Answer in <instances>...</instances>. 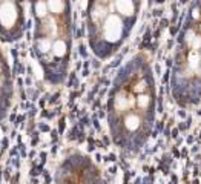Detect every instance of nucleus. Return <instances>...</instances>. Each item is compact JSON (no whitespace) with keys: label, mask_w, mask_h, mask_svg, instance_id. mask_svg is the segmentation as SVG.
<instances>
[{"label":"nucleus","mask_w":201,"mask_h":184,"mask_svg":"<svg viewBox=\"0 0 201 184\" xmlns=\"http://www.w3.org/2000/svg\"><path fill=\"white\" fill-rule=\"evenodd\" d=\"M200 29H201V26H200Z\"/></svg>","instance_id":"39448f33"},{"label":"nucleus","mask_w":201,"mask_h":184,"mask_svg":"<svg viewBox=\"0 0 201 184\" xmlns=\"http://www.w3.org/2000/svg\"><path fill=\"white\" fill-rule=\"evenodd\" d=\"M137 103H138V106L140 108H143V109H146L147 106H149V103H150V98H149V95H140L138 98H137Z\"/></svg>","instance_id":"20e7f679"},{"label":"nucleus","mask_w":201,"mask_h":184,"mask_svg":"<svg viewBox=\"0 0 201 184\" xmlns=\"http://www.w3.org/2000/svg\"><path fill=\"white\" fill-rule=\"evenodd\" d=\"M121 29H123V23L117 16H109L105 22V34L110 40H117L121 36Z\"/></svg>","instance_id":"f257e3e1"},{"label":"nucleus","mask_w":201,"mask_h":184,"mask_svg":"<svg viewBox=\"0 0 201 184\" xmlns=\"http://www.w3.org/2000/svg\"><path fill=\"white\" fill-rule=\"evenodd\" d=\"M125 123H126V128L129 130H137V129L140 128V118L137 115H134V114H130V115L126 117Z\"/></svg>","instance_id":"7ed1b4c3"},{"label":"nucleus","mask_w":201,"mask_h":184,"mask_svg":"<svg viewBox=\"0 0 201 184\" xmlns=\"http://www.w3.org/2000/svg\"><path fill=\"white\" fill-rule=\"evenodd\" d=\"M200 57H201V54H200Z\"/></svg>","instance_id":"423d86ee"},{"label":"nucleus","mask_w":201,"mask_h":184,"mask_svg":"<svg viewBox=\"0 0 201 184\" xmlns=\"http://www.w3.org/2000/svg\"><path fill=\"white\" fill-rule=\"evenodd\" d=\"M115 8L123 16H132L135 11V3L134 0H115Z\"/></svg>","instance_id":"f03ea898"}]
</instances>
